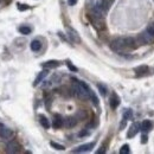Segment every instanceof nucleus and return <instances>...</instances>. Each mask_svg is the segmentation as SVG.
Segmentation results:
<instances>
[{"label": "nucleus", "mask_w": 154, "mask_h": 154, "mask_svg": "<svg viewBox=\"0 0 154 154\" xmlns=\"http://www.w3.org/2000/svg\"><path fill=\"white\" fill-rule=\"evenodd\" d=\"M122 42H123L126 49H134L135 48V40L132 37H122Z\"/></svg>", "instance_id": "8"}, {"label": "nucleus", "mask_w": 154, "mask_h": 154, "mask_svg": "<svg viewBox=\"0 0 154 154\" xmlns=\"http://www.w3.org/2000/svg\"><path fill=\"white\" fill-rule=\"evenodd\" d=\"M146 30H147V31H148V32H149L152 36H154V24H151V25H148Z\"/></svg>", "instance_id": "23"}, {"label": "nucleus", "mask_w": 154, "mask_h": 154, "mask_svg": "<svg viewBox=\"0 0 154 154\" xmlns=\"http://www.w3.org/2000/svg\"><path fill=\"white\" fill-rule=\"evenodd\" d=\"M63 125H64L63 117L59 115V114H56L55 117H54V121H52V127H54L55 129H58V128H60Z\"/></svg>", "instance_id": "7"}, {"label": "nucleus", "mask_w": 154, "mask_h": 154, "mask_svg": "<svg viewBox=\"0 0 154 154\" xmlns=\"http://www.w3.org/2000/svg\"><path fill=\"white\" fill-rule=\"evenodd\" d=\"M43 66H44L45 69L57 68V66H59V62H57V60H49V62H45V63L43 64Z\"/></svg>", "instance_id": "14"}, {"label": "nucleus", "mask_w": 154, "mask_h": 154, "mask_svg": "<svg viewBox=\"0 0 154 154\" xmlns=\"http://www.w3.org/2000/svg\"><path fill=\"white\" fill-rule=\"evenodd\" d=\"M46 75H48V70H43L42 72H39L38 76L36 77V79H35V83H33V85L36 87V85H38L40 82H43V79L46 77Z\"/></svg>", "instance_id": "11"}, {"label": "nucleus", "mask_w": 154, "mask_h": 154, "mask_svg": "<svg viewBox=\"0 0 154 154\" xmlns=\"http://www.w3.org/2000/svg\"><path fill=\"white\" fill-rule=\"evenodd\" d=\"M78 135H79V136H85V135H89V132H88V131H82Z\"/></svg>", "instance_id": "27"}, {"label": "nucleus", "mask_w": 154, "mask_h": 154, "mask_svg": "<svg viewBox=\"0 0 154 154\" xmlns=\"http://www.w3.org/2000/svg\"><path fill=\"white\" fill-rule=\"evenodd\" d=\"M68 2H69V5H70V6H74V5H76L77 0H69Z\"/></svg>", "instance_id": "28"}, {"label": "nucleus", "mask_w": 154, "mask_h": 154, "mask_svg": "<svg viewBox=\"0 0 154 154\" xmlns=\"http://www.w3.org/2000/svg\"><path fill=\"white\" fill-rule=\"evenodd\" d=\"M18 8H19L20 11H25V10H29V8H30V7H29V6H27V5H18Z\"/></svg>", "instance_id": "25"}, {"label": "nucleus", "mask_w": 154, "mask_h": 154, "mask_svg": "<svg viewBox=\"0 0 154 154\" xmlns=\"http://www.w3.org/2000/svg\"><path fill=\"white\" fill-rule=\"evenodd\" d=\"M149 71V68L147 65H140L137 68H135V72L136 74H140V75H143V74H147Z\"/></svg>", "instance_id": "16"}, {"label": "nucleus", "mask_w": 154, "mask_h": 154, "mask_svg": "<svg viewBox=\"0 0 154 154\" xmlns=\"http://www.w3.org/2000/svg\"><path fill=\"white\" fill-rule=\"evenodd\" d=\"M30 48H31V50H32V51L37 52V51H39V50L42 49V43L39 42L38 39H35V40H32V42H31Z\"/></svg>", "instance_id": "12"}, {"label": "nucleus", "mask_w": 154, "mask_h": 154, "mask_svg": "<svg viewBox=\"0 0 154 154\" xmlns=\"http://www.w3.org/2000/svg\"><path fill=\"white\" fill-rule=\"evenodd\" d=\"M31 27H29V26H26V25H23V26H20L19 27V32L21 35H25V36H27V35H30L31 33Z\"/></svg>", "instance_id": "18"}, {"label": "nucleus", "mask_w": 154, "mask_h": 154, "mask_svg": "<svg viewBox=\"0 0 154 154\" xmlns=\"http://www.w3.org/2000/svg\"><path fill=\"white\" fill-rule=\"evenodd\" d=\"M147 139H148V137H147V135L143 134L142 135V137H141V142H142V143H146V142H147Z\"/></svg>", "instance_id": "26"}, {"label": "nucleus", "mask_w": 154, "mask_h": 154, "mask_svg": "<svg viewBox=\"0 0 154 154\" xmlns=\"http://www.w3.org/2000/svg\"><path fill=\"white\" fill-rule=\"evenodd\" d=\"M76 123H77V121L75 117H68L66 120H64V125H65L66 127H74Z\"/></svg>", "instance_id": "17"}, {"label": "nucleus", "mask_w": 154, "mask_h": 154, "mask_svg": "<svg viewBox=\"0 0 154 154\" xmlns=\"http://www.w3.org/2000/svg\"><path fill=\"white\" fill-rule=\"evenodd\" d=\"M13 136V132L12 129L7 128V127H0V137L4 140H8Z\"/></svg>", "instance_id": "5"}, {"label": "nucleus", "mask_w": 154, "mask_h": 154, "mask_svg": "<svg viewBox=\"0 0 154 154\" xmlns=\"http://www.w3.org/2000/svg\"><path fill=\"white\" fill-rule=\"evenodd\" d=\"M129 152H131V149H129V146L128 145H123L121 147V149H120V153L121 154H128Z\"/></svg>", "instance_id": "21"}, {"label": "nucleus", "mask_w": 154, "mask_h": 154, "mask_svg": "<svg viewBox=\"0 0 154 154\" xmlns=\"http://www.w3.org/2000/svg\"><path fill=\"white\" fill-rule=\"evenodd\" d=\"M97 89H98V91H100V94H101L102 96H106V95H107V88H106L103 84L98 83V84H97Z\"/></svg>", "instance_id": "20"}, {"label": "nucleus", "mask_w": 154, "mask_h": 154, "mask_svg": "<svg viewBox=\"0 0 154 154\" xmlns=\"http://www.w3.org/2000/svg\"><path fill=\"white\" fill-rule=\"evenodd\" d=\"M66 64H68V68H69V69H70V70H71V71H75V72H76L77 70H78V69H77L76 66H75V65H72V64H71V63H70V62H68V63H66Z\"/></svg>", "instance_id": "24"}, {"label": "nucleus", "mask_w": 154, "mask_h": 154, "mask_svg": "<svg viewBox=\"0 0 154 154\" xmlns=\"http://www.w3.org/2000/svg\"><path fill=\"white\" fill-rule=\"evenodd\" d=\"M68 36H69V38L71 39L74 43H79L81 42V38H79L78 33L74 29H68Z\"/></svg>", "instance_id": "9"}, {"label": "nucleus", "mask_w": 154, "mask_h": 154, "mask_svg": "<svg viewBox=\"0 0 154 154\" xmlns=\"http://www.w3.org/2000/svg\"><path fill=\"white\" fill-rule=\"evenodd\" d=\"M140 128H141V125H140V123H133V125L131 126V128H129L128 133H127V137H128V139L134 137L135 135L137 134V132H139V129H140Z\"/></svg>", "instance_id": "6"}, {"label": "nucleus", "mask_w": 154, "mask_h": 154, "mask_svg": "<svg viewBox=\"0 0 154 154\" xmlns=\"http://www.w3.org/2000/svg\"><path fill=\"white\" fill-rule=\"evenodd\" d=\"M110 49L115 52H121L122 50H125V44L122 42V38H116L110 43Z\"/></svg>", "instance_id": "2"}, {"label": "nucleus", "mask_w": 154, "mask_h": 154, "mask_svg": "<svg viewBox=\"0 0 154 154\" xmlns=\"http://www.w3.org/2000/svg\"><path fill=\"white\" fill-rule=\"evenodd\" d=\"M94 147H95V142L84 143V145H82V146L75 148V149L72 151V153H84V152H89V151H91Z\"/></svg>", "instance_id": "4"}, {"label": "nucleus", "mask_w": 154, "mask_h": 154, "mask_svg": "<svg viewBox=\"0 0 154 154\" xmlns=\"http://www.w3.org/2000/svg\"><path fill=\"white\" fill-rule=\"evenodd\" d=\"M39 121H40V125L45 128V129H49L50 128V121L48 120V117L44 115H40L39 116Z\"/></svg>", "instance_id": "15"}, {"label": "nucleus", "mask_w": 154, "mask_h": 154, "mask_svg": "<svg viewBox=\"0 0 154 154\" xmlns=\"http://www.w3.org/2000/svg\"><path fill=\"white\" fill-rule=\"evenodd\" d=\"M139 42L141 43V44H149V43H152L154 42V36H152L147 30H145L141 35H139Z\"/></svg>", "instance_id": "3"}, {"label": "nucleus", "mask_w": 154, "mask_h": 154, "mask_svg": "<svg viewBox=\"0 0 154 154\" xmlns=\"http://www.w3.org/2000/svg\"><path fill=\"white\" fill-rule=\"evenodd\" d=\"M133 115V112H132V109H127V112L123 114V119L125 120H128V119H131Z\"/></svg>", "instance_id": "22"}, {"label": "nucleus", "mask_w": 154, "mask_h": 154, "mask_svg": "<svg viewBox=\"0 0 154 154\" xmlns=\"http://www.w3.org/2000/svg\"><path fill=\"white\" fill-rule=\"evenodd\" d=\"M50 146L54 147V148L57 149V151H64V149H65V147H64L63 145H59V143L55 142V141H51V142H50Z\"/></svg>", "instance_id": "19"}, {"label": "nucleus", "mask_w": 154, "mask_h": 154, "mask_svg": "<svg viewBox=\"0 0 154 154\" xmlns=\"http://www.w3.org/2000/svg\"><path fill=\"white\" fill-rule=\"evenodd\" d=\"M109 103H110V107H112L113 109H116V108L119 107V104H120V97L117 96L115 93H114V94H112Z\"/></svg>", "instance_id": "10"}, {"label": "nucleus", "mask_w": 154, "mask_h": 154, "mask_svg": "<svg viewBox=\"0 0 154 154\" xmlns=\"http://www.w3.org/2000/svg\"><path fill=\"white\" fill-rule=\"evenodd\" d=\"M20 143L17 141V140H12V141H10L8 143H7V146H6V153L8 154H16L18 153L20 151Z\"/></svg>", "instance_id": "1"}, {"label": "nucleus", "mask_w": 154, "mask_h": 154, "mask_svg": "<svg viewBox=\"0 0 154 154\" xmlns=\"http://www.w3.org/2000/svg\"><path fill=\"white\" fill-rule=\"evenodd\" d=\"M152 122L149 121V120H145L142 123H141V131L142 132H148V131H151L152 129Z\"/></svg>", "instance_id": "13"}]
</instances>
